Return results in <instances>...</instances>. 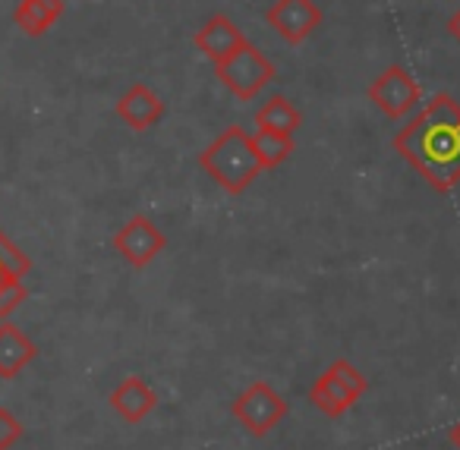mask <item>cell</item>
Segmentation results:
<instances>
[{
    "instance_id": "8",
    "label": "cell",
    "mask_w": 460,
    "mask_h": 450,
    "mask_svg": "<svg viewBox=\"0 0 460 450\" xmlns=\"http://www.w3.org/2000/svg\"><path fill=\"white\" fill-rule=\"evenodd\" d=\"M325 13L315 0H275L265 13V22L281 35L288 45H303L322 26Z\"/></svg>"
},
{
    "instance_id": "14",
    "label": "cell",
    "mask_w": 460,
    "mask_h": 450,
    "mask_svg": "<svg viewBox=\"0 0 460 450\" xmlns=\"http://www.w3.org/2000/svg\"><path fill=\"white\" fill-rule=\"evenodd\" d=\"M303 117L294 108V101H288L284 95H271L262 108L256 110V127L269 129V133H281V136H294L300 129Z\"/></svg>"
},
{
    "instance_id": "11",
    "label": "cell",
    "mask_w": 460,
    "mask_h": 450,
    "mask_svg": "<svg viewBox=\"0 0 460 450\" xmlns=\"http://www.w3.org/2000/svg\"><path fill=\"white\" fill-rule=\"evenodd\" d=\"M108 403H111V410L123 419V422L136 425V422H142V419H146L155 406H158V393L146 384V378H139V375H129V378H123L120 384L111 391Z\"/></svg>"
},
{
    "instance_id": "20",
    "label": "cell",
    "mask_w": 460,
    "mask_h": 450,
    "mask_svg": "<svg viewBox=\"0 0 460 450\" xmlns=\"http://www.w3.org/2000/svg\"><path fill=\"white\" fill-rule=\"evenodd\" d=\"M447 441H451V444H454V450H460V422H457V425H454V428H451V431H447Z\"/></svg>"
},
{
    "instance_id": "17",
    "label": "cell",
    "mask_w": 460,
    "mask_h": 450,
    "mask_svg": "<svg viewBox=\"0 0 460 450\" xmlns=\"http://www.w3.org/2000/svg\"><path fill=\"white\" fill-rule=\"evenodd\" d=\"M29 290L22 278H10L7 284H0V318H10L22 303H26Z\"/></svg>"
},
{
    "instance_id": "5",
    "label": "cell",
    "mask_w": 460,
    "mask_h": 450,
    "mask_svg": "<svg viewBox=\"0 0 460 450\" xmlns=\"http://www.w3.org/2000/svg\"><path fill=\"white\" fill-rule=\"evenodd\" d=\"M366 95H369V101L376 104L388 120H403V117L420 104L422 89L407 66L391 64V66H385L376 79H372V85H369Z\"/></svg>"
},
{
    "instance_id": "7",
    "label": "cell",
    "mask_w": 460,
    "mask_h": 450,
    "mask_svg": "<svg viewBox=\"0 0 460 450\" xmlns=\"http://www.w3.org/2000/svg\"><path fill=\"white\" fill-rule=\"evenodd\" d=\"M114 249L129 261L133 268H146L167 249V236L161 227L146 215H133L120 230L114 234Z\"/></svg>"
},
{
    "instance_id": "16",
    "label": "cell",
    "mask_w": 460,
    "mask_h": 450,
    "mask_svg": "<svg viewBox=\"0 0 460 450\" xmlns=\"http://www.w3.org/2000/svg\"><path fill=\"white\" fill-rule=\"evenodd\" d=\"M29 271H32V259L0 230V284H7L10 278H26Z\"/></svg>"
},
{
    "instance_id": "6",
    "label": "cell",
    "mask_w": 460,
    "mask_h": 450,
    "mask_svg": "<svg viewBox=\"0 0 460 450\" xmlns=\"http://www.w3.org/2000/svg\"><path fill=\"white\" fill-rule=\"evenodd\" d=\"M230 412H234V419H237L246 431L262 437L288 416V403H284V397L269 381H252L243 393H237Z\"/></svg>"
},
{
    "instance_id": "1",
    "label": "cell",
    "mask_w": 460,
    "mask_h": 450,
    "mask_svg": "<svg viewBox=\"0 0 460 450\" xmlns=\"http://www.w3.org/2000/svg\"><path fill=\"white\" fill-rule=\"evenodd\" d=\"M394 152L435 192H451L460 183V104L447 92H438L397 129Z\"/></svg>"
},
{
    "instance_id": "10",
    "label": "cell",
    "mask_w": 460,
    "mask_h": 450,
    "mask_svg": "<svg viewBox=\"0 0 460 450\" xmlns=\"http://www.w3.org/2000/svg\"><path fill=\"white\" fill-rule=\"evenodd\" d=\"M114 110L129 129L146 133V129H152L155 123H161V117H164V101H161L146 83H136L117 98Z\"/></svg>"
},
{
    "instance_id": "3",
    "label": "cell",
    "mask_w": 460,
    "mask_h": 450,
    "mask_svg": "<svg viewBox=\"0 0 460 450\" xmlns=\"http://www.w3.org/2000/svg\"><path fill=\"white\" fill-rule=\"evenodd\" d=\"M369 391V381L359 372L353 362L338 359L315 378V384L309 387V403L325 416L338 419L344 412H350L357 406V400Z\"/></svg>"
},
{
    "instance_id": "2",
    "label": "cell",
    "mask_w": 460,
    "mask_h": 450,
    "mask_svg": "<svg viewBox=\"0 0 460 450\" xmlns=\"http://www.w3.org/2000/svg\"><path fill=\"white\" fill-rule=\"evenodd\" d=\"M199 167L230 196H243L262 173L252 133L243 127H227L217 139H211L199 154Z\"/></svg>"
},
{
    "instance_id": "12",
    "label": "cell",
    "mask_w": 460,
    "mask_h": 450,
    "mask_svg": "<svg viewBox=\"0 0 460 450\" xmlns=\"http://www.w3.org/2000/svg\"><path fill=\"white\" fill-rule=\"evenodd\" d=\"M39 347L13 322L0 324V378H16L29 362H35Z\"/></svg>"
},
{
    "instance_id": "9",
    "label": "cell",
    "mask_w": 460,
    "mask_h": 450,
    "mask_svg": "<svg viewBox=\"0 0 460 450\" xmlns=\"http://www.w3.org/2000/svg\"><path fill=\"white\" fill-rule=\"evenodd\" d=\"M196 48L202 51V57H208L211 64H224V60L230 57V54H237L240 48L246 45V35L240 32L237 26H234V20L224 13H215L208 16V20L199 26L196 32Z\"/></svg>"
},
{
    "instance_id": "15",
    "label": "cell",
    "mask_w": 460,
    "mask_h": 450,
    "mask_svg": "<svg viewBox=\"0 0 460 450\" xmlns=\"http://www.w3.org/2000/svg\"><path fill=\"white\" fill-rule=\"evenodd\" d=\"M252 146H256V154H259V164H262V171H275V167H281L284 161L290 158V152H294V136L256 129V136H252Z\"/></svg>"
},
{
    "instance_id": "13",
    "label": "cell",
    "mask_w": 460,
    "mask_h": 450,
    "mask_svg": "<svg viewBox=\"0 0 460 450\" xmlns=\"http://www.w3.org/2000/svg\"><path fill=\"white\" fill-rule=\"evenodd\" d=\"M60 16H64V0H20V7H16V13H13V22L22 35L41 39Z\"/></svg>"
},
{
    "instance_id": "4",
    "label": "cell",
    "mask_w": 460,
    "mask_h": 450,
    "mask_svg": "<svg viewBox=\"0 0 460 450\" xmlns=\"http://www.w3.org/2000/svg\"><path fill=\"white\" fill-rule=\"evenodd\" d=\"M215 73L230 95H237L240 101H252L265 85H271V79H275V64H271L252 41H246L237 54H230L224 64H217Z\"/></svg>"
},
{
    "instance_id": "18",
    "label": "cell",
    "mask_w": 460,
    "mask_h": 450,
    "mask_svg": "<svg viewBox=\"0 0 460 450\" xmlns=\"http://www.w3.org/2000/svg\"><path fill=\"white\" fill-rule=\"evenodd\" d=\"M22 422L7 410V406H0V450H10L16 441L22 437Z\"/></svg>"
},
{
    "instance_id": "19",
    "label": "cell",
    "mask_w": 460,
    "mask_h": 450,
    "mask_svg": "<svg viewBox=\"0 0 460 450\" xmlns=\"http://www.w3.org/2000/svg\"><path fill=\"white\" fill-rule=\"evenodd\" d=\"M447 32H451L454 39H457V45H460V10L451 16V20H447Z\"/></svg>"
}]
</instances>
